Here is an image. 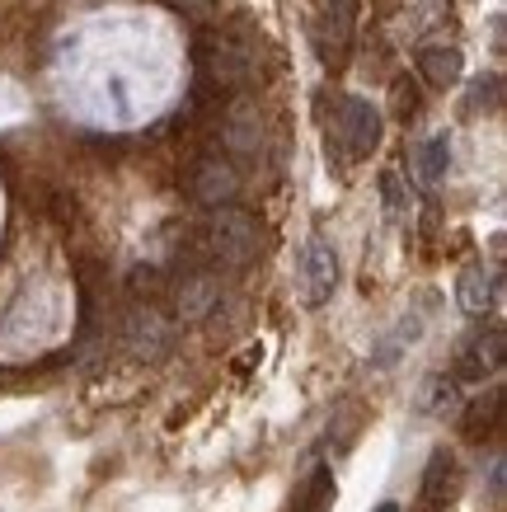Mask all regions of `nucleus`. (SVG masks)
I'll list each match as a JSON object with an SVG mask.
<instances>
[{"instance_id": "obj_1", "label": "nucleus", "mask_w": 507, "mask_h": 512, "mask_svg": "<svg viewBox=\"0 0 507 512\" xmlns=\"http://www.w3.org/2000/svg\"><path fill=\"white\" fill-rule=\"evenodd\" d=\"M202 240H207V254H212L216 264L245 268V264L259 259L263 226L249 217L245 207L226 202V207H212V217H207V226H202Z\"/></svg>"}, {"instance_id": "obj_2", "label": "nucleus", "mask_w": 507, "mask_h": 512, "mask_svg": "<svg viewBox=\"0 0 507 512\" xmlns=\"http://www.w3.org/2000/svg\"><path fill=\"white\" fill-rule=\"evenodd\" d=\"M357 15H362V0H329L315 19V57L324 71H343L353 57V38H357Z\"/></svg>"}, {"instance_id": "obj_3", "label": "nucleus", "mask_w": 507, "mask_h": 512, "mask_svg": "<svg viewBox=\"0 0 507 512\" xmlns=\"http://www.w3.org/2000/svg\"><path fill=\"white\" fill-rule=\"evenodd\" d=\"M338 287V254L334 245L324 240V235H310L306 245H301V259H296V296L306 301L310 311L324 306Z\"/></svg>"}, {"instance_id": "obj_4", "label": "nucleus", "mask_w": 507, "mask_h": 512, "mask_svg": "<svg viewBox=\"0 0 507 512\" xmlns=\"http://www.w3.org/2000/svg\"><path fill=\"white\" fill-rule=\"evenodd\" d=\"M334 141L343 146V156L348 160H367L376 146H381V113L371 109L367 99H338L334 109Z\"/></svg>"}, {"instance_id": "obj_5", "label": "nucleus", "mask_w": 507, "mask_h": 512, "mask_svg": "<svg viewBox=\"0 0 507 512\" xmlns=\"http://www.w3.org/2000/svg\"><path fill=\"white\" fill-rule=\"evenodd\" d=\"M202 62V76L221 85V90H240L254 80V57H249L245 43H235V38H212V43H202L198 52Z\"/></svg>"}, {"instance_id": "obj_6", "label": "nucleus", "mask_w": 507, "mask_h": 512, "mask_svg": "<svg viewBox=\"0 0 507 512\" xmlns=\"http://www.w3.org/2000/svg\"><path fill=\"white\" fill-rule=\"evenodd\" d=\"M465 489V475H461V461H456V451L437 447L428 456V470H423V489H418V503L423 512H446Z\"/></svg>"}, {"instance_id": "obj_7", "label": "nucleus", "mask_w": 507, "mask_h": 512, "mask_svg": "<svg viewBox=\"0 0 507 512\" xmlns=\"http://www.w3.org/2000/svg\"><path fill=\"white\" fill-rule=\"evenodd\" d=\"M221 141L231 156H259L263 141H268V123H263V109L254 99H235L226 109V123H221Z\"/></svg>"}, {"instance_id": "obj_8", "label": "nucleus", "mask_w": 507, "mask_h": 512, "mask_svg": "<svg viewBox=\"0 0 507 512\" xmlns=\"http://www.w3.org/2000/svg\"><path fill=\"white\" fill-rule=\"evenodd\" d=\"M188 193L202 202V207H226L240 193V170H235L226 156H202L188 174Z\"/></svg>"}, {"instance_id": "obj_9", "label": "nucleus", "mask_w": 507, "mask_h": 512, "mask_svg": "<svg viewBox=\"0 0 507 512\" xmlns=\"http://www.w3.org/2000/svg\"><path fill=\"white\" fill-rule=\"evenodd\" d=\"M507 362V334L498 325L479 329V334H470V339L461 343V362H456V376L461 381H484V376L503 372Z\"/></svg>"}, {"instance_id": "obj_10", "label": "nucleus", "mask_w": 507, "mask_h": 512, "mask_svg": "<svg viewBox=\"0 0 507 512\" xmlns=\"http://www.w3.org/2000/svg\"><path fill=\"white\" fill-rule=\"evenodd\" d=\"M123 343L132 357H160V353H169V343H174V325H169L155 306H137L123 325Z\"/></svg>"}, {"instance_id": "obj_11", "label": "nucleus", "mask_w": 507, "mask_h": 512, "mask_svg": "<svg viewBox=\"0 0 507 512\" xmlns=\"http://www.w3.org/2000/svg\"><path fill=\"white\" fill-rule=\"evenodd\" d=\"M418 76L428 80L432 90H451V85H461V76H465L461 47H451V43L418 47Z\"/></svg>"}, {"instance_id": "obj_12", "label": "nucleus", "mask_w": 507, "mask_h": 512, "mask_svg": "<svg viewBox=\"0 0 507 512\" xmlns=\"http://www.w3.org/2000/svg\"><path fill=\"white\" fill-rule=\"evenodd\" d=\"M174 306H179V320H207V315L221 306V282L216 273H188L174 292Z\"/></svg>"}, {"instance_id": "obj_13", "label": "nucleus", "mask_w": 507, "mask_h": 512, "mask_svg": "<svg viewBox=\"0 0 507 512\" xmlns=\"http://www.w3.org/2000/svg\"><path fill=\"white\" fill-rule=\"evenodd\" d=\"M456 301H461L465 315H489L493 301H498V268H484V264H470L456 282Z\"/></svg>"}, {"instance_id": "obj_14", "label": "nucleus", "mask_w": 507, "mask_h": 512, "mask_svg": "<svg viewBox=\"0 0 507 512\" xmlns=\"http://www.w3.org/2000/svg\"><path fill=\"white\" fill-rule=\"evenodd\" d=\"M334 498H338L334 470H329V466H315L306 480L296 484L292 508H287V512H329V508H334Z\"/></svg>"}, {"instance_id": "obj_15", "label": "nucleus", "mask_w": 507, "mask_h": 512, "mask_svg": "<svg viewBox=\"0 0 507 512\" xmlns=\"http://www.w3.org/2000/svg\"><path fill=\"white\" fill-rule=\"evenodd\" d=\"M446 170H451V137L446 132H437V137L418 141L414 146V174L423 188H437L446 179Z\"/></svg>"}, {"instance_id": "obj_16", "label": "nucleus", "mask_w": 507, "mask_h": 512, "mask_svg": "<svg viewBox=\"0 0 507 512\" xmlns=\"http://www.w3.org/2000/svg\"><path fill=\"white\" fill-rule=\"evenodd\" d=\"M498 409H503V390H489V400H475L465 414V437H489L498 428Z\"/></svg>"}, {"instance_id": "obj_17", "label": "nucleus", "mask_w": 507, "mask_h": 512, "mask_svg": "<svg viewBox=\"0 0 507 512\" xmlns=\"http://www.w3.org/2000/svg\"><path fill=\"white\" fill-rule=\"evenodd\" d=\"M498 104H503V76H498V71H489V76H479L475 85H470L465 113H498Z\"/></svg>"}, {"instance_id": "obj_18", "label": "nucleus", "mask_w": 507, "mask_h": 512, "mask_svg": "<svg viewBox=\"0 0 507 512\" xmlns=\"http://www.w3.org/2000/svg\"><path fill=\"white\" fill-rule=\"evenodd\" d=\"M418 409H423V414H446V409H456V376H428Z\"/></svg>"}, {"instance_id": "obj_19", "label": "nucleus", "mask_w": 507, "mask_h": 512, "mask_svg": "<svg viewBox=\"0 0 507 512\" xmlns=\"http://www.w3.org/2000/svg\"><path fill=\"white\" fill-rule=\"evenodd\" d=\"M395 113L409 123V113H418V85L414 80H395Z\"/></svg>"}, {"instance_id": "obj_20", "label": "nucleus", "mask_w": 507, "mask_h": 512, "mask_svg": "<svg viewBox=\"0 0 507 512\" xmlns=\"http://www.w3.org/2000/svg\"><path fill=\"white\" fill-rule=\"evenodd\" d=\"M169 10H179V15H207L212 10V0H165Z\"/></svg>"}, {"instance_id": "obj_21", "label": "nucleus", "mask_w": 507, "mask_h": 512, "mask_svg": "<svg viewBox=\"0 0 507 512\" xmlns=\"http://www.w3.org/2000/svg\"><path fill=\"white\" fill-rule=\"evenodd\" d=\"M371 512H400V503H381V508H371Z\"/></svg>"}]
</instances>
